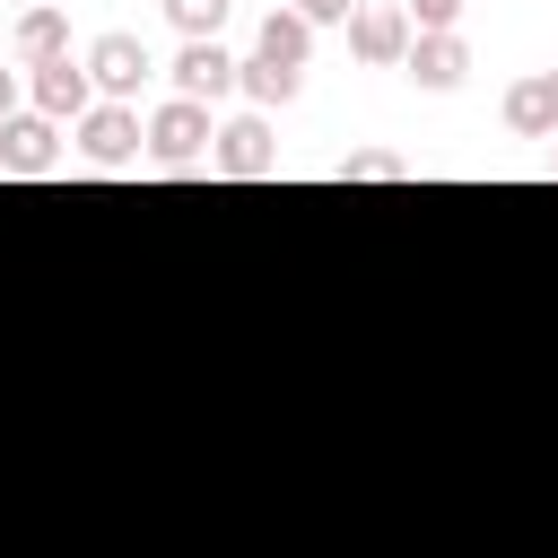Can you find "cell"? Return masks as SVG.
<instances>
[{"label": "cell", "instance_id": "obj_9", "mask_svg": "<svg viewBox=\"0 0 558 558\" xmlns=\"http://www.w3.org/2000/svg\"><path fill=\"white\" fill-rule=\"evenodd\" d=\"M87 105H96V87H87V70H78L70 52L35 70V113H44V122H78Z\"/></svg>", "mask_w": 558, "mask_h": 558}, {"label": "cell", "instance_id": "obj_3", "mask_svg": "<svg viewBox=\"0 0 558 558\" xmlns=\"http://www.w3.org/2000/svg\"><path fill=\"white\" fill-rule=\"evenodd\" d=\"M70 131H78V157H87V166H105V174H113V166H131V157L148 148V122H140V105H87Z\"/></svg>", "mask_w": 558, "mask_h": 558}, {"label": "cell", "instance_id": "obj_6", "mask_svg": "<svg viewBox=\"0 0 558 558\" xmlns=\"http://www.w3.org/2000/svg\"><path fill=\"white\" fill-rule=\"evenodd\" d=\"M52 166H61V122H44V113H9V122H0V174L35 183V174H52Z\"/></svg>", "mask_w": 558, "mask_h": 558}, {"label": "cell", "instance_id": "obj_18", "mask_svg": "<svg viewBox=\"0 0 558 558\" xmlns=\"http://www.w3.org/2000/svg\"><path fill=\"white\" fill-rule=\"evenodd\" d=\"M9 113H17V78L0 70V122H9Z\"/></svg>", "mask_w": 558, "mask_h": 558}, {"label": "cell", "instance_id": "obj_17", "mask_svg": "<svg viewBox=\"0 0 558 558\" xmlns=\"http://www.w3.org/2000/svg\"><path fill=\"white\" fill-rule=\"evenodd\" d=\"M288 9H296L305 26H349V9H357V0H288Z\"/></svg>", "mask_w": 558, "mask_h": 558}, {"label": "cell", "instance_id": "obj_15", "mask_svg": "<svg viewBox=\"0 0 558 558\" xmlns=\"http://www.w3.org/2000/svg\"><path fill=\"white\" fill-rule=\"evenodd\" d=\"M331 174H340V183H401V174H410V166H401V157H392V148H349V157H340V166H331Z\"/></svg>", "mask_w": 558, "mask_h": 558}, {"label": "cell", "instance_id": "obj_14", "mask_svg": "<svg viewBox=\"0 0 558 558\" xmlns=\"http://www.w3.org/2000/svg\"><path fill=\"white\" fill-rule=\"evenodd\" d=\"M227 9H235V0H166V17H174V35H183V44H218Z\"/></svg>", "mask_w": 558, "mask_h": 558}, {"label": "cell", "instance_id": "obj_13", "mask_svg": "<svg viewBox=\"0 0 558 558\" xmlns=\"http://www.w3.org/2000/svg\"><path fill=\"white\" fill-rule=\"evenodd\" d=\"M235 87L253 96V113H270V105H296V87H305V70H279V61H235Z\"/></svg>", "mask_w": 558, "mask_h": 558}, {"label": "cell", "instance_id": "obj_11", "mask_svg": "<svg viewBox=\"0 0 558 558\" xmlns=\"http://www.w3.org/2000/svg\"><path fill=\"white\" fill-rule=\"evenodd\" d=\"M9 44H17V61H26V70H44V61H61V52H70V17H61V9H26Z\"/></svg>", "mask_w": 558, "mask_h": 558}, {"label": "cell", "instance_id": "obj_5", "mask_svg": "<svg viewBox=\"0 0 558 558\" xmlns=\"http://www.w3.org/2000/svg\"><path fill=\"white\" fill-rule=\"evenodd\" d=\"M349 52H357L366 70H401V52H410L401 0H357V9H349Z\"/></svg>", "mask_w": 558, "mask_h": 558}, {"label": "cell", "instance_id": "obj_4", "mask_svg": "<svg viewBox=\"0 0 558 558\" xmlns=\"http://www.w3.org/2000/svg\"><path fill=\"white\" fill-rule=\"evenodd\" d=\"M209 166H218L227 183H262V174H279L270 113H235V122H218V140H209Z\"/></svg>", "mask_w": 558, "mask_h": 558}, {"label": "cell", "instance_id": "obj_19", "mask_svg": "<svg viewBox=\"0 0 558 558\" xmlns=\"http://www.w3.org/2000/svg\"><path fill=\"white\" fill-rule=\"evenodd\" d=\"M549 183H558V140H549Z\"/></svg>", "mask_w": 558, "mask_h": 558}, {"label": "cell", "instance_id": "obj_16", "mask_svg": "<svg viewBox=\"0 0 558 558\" xmlns=\"http://www.w3.org/2000/svg\"><path fill=\"white\" fill-rule=\"evenodd\" d=\"M410 35H462V0H401Z\"/></svg>", "mask_w": 558, "mask_h": 558}, {"label": "cell", "instance_id": "obj_12", "mask_svg": "<svg viewBox=\"0 0 558 558\" xmlns=\"http://www.w3.org/2000/svg\"><path fill=\"white\" fill-rule=\"evenodd\" d=\"M253 52H262V61H279V70H305L314 26H305L296 9H270V17H262V35H253Z\"/></svg>", "mask_w": 558, "mask_h": 558}, {"label": "cell", "instance_id": "obj_8", "mask_svg": "<svg viewBox=\"0 0 558 558\" xmlns=\"http://www.w3.org/2000/svg\"><path fill=\"white\" fill-rule=\"evenodd\" d=\"M227 87H235V52H227V44H183V52H174V96L218 105Z\"/></svg>", "mask_w": 558, "mask_h": 558}, {"label": "cell", "instance_id": "obj_7", "mask_svg": "<svg viewBox=\"0 0 558 558\" xmlns=\"http://www.w3.org/2000/svg\"><path fill=\"white\" fill-rule=\"evenodd\" d=\"M401 70H410V78H418L427 96H453V87L471 78V44H462V35H410Z\"/></svg>", "mask_w": 558, "mask_h": 558}, {"label": "cell", "instance_id": "obj_1", "mask_svg": "<svg viewBox=\"0 0 558 558\" xmlns=\"http://www.w3.org/2000/svg\"><path fill=\"white\" fill-rule=\"evenodd\" d=\"M78 70H87L96 105H131V96H140V78H148L157 61H148V44H140L131 26H105V35H96V44L78 52Z\"/></svg>", "mask_w": 558, "mask_h": 558}, {"label": "cell", "instance_id": "obj_2", "mask_svg": "<svg viewBox=\"0 0 558 558\" xmlns=\"http://www.w3.org/2000/svg\"><path fill=\"white\" fill-rule=\"evenodd\" d=\"M209 140H218V122H209V105H192V96H166L157 113H148V157L157 166H201L209 157Z\"/></svg>", "mask_w": 558, "mask_h": 558}, {"label": "cell", "instance_id": "obj_20", "mask_svg": "<svg viewBox=\"0 0 558 558\" xmlns=\"http://www.w3.org/2000/svg\"><path fill=\"white\" fill-rule=\"evenodd\" d=\"M541 78H549V96H558V70H541Z\"/></svg>", "mask_w": 558, "mask_h": 558}, {"label": "cell", "instance_id": "obj_10", "mask_svg": "<svg viewBox=\"0 0 558 558\" xmlns=\"http://www.w3.org/2000/svg\"><path fill=\"white\" fill-rule=\"evenodd\" d=\"M497 113H506V131H514V140H558V96H549V78H541V70H532V78H514Z\"/></svg>", "mask_w": 558, "mask_h": 558}]
</instances>
